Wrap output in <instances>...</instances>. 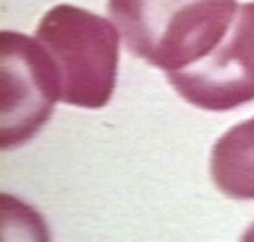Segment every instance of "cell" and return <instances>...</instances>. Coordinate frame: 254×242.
<instances>
[{
  "mask_svg": "<svg viewBox=\"0 0 254 242\" xmlns=\"http://www.w3.org/2000/svg\"><path fill=\"white\" fill-rule=\"evenodd\" d=\"M35 39L51 59L60 80V101L99 109L117 84L120 38L110 21L70 4L44 15Z\"/></svg>",
  "mask_w": 254,
  "mask_h": 242,
  "instance_id": "2",
  "label": "cell"
},
{
  "mask_svg": "<svg viewBox=\"0 0 254 242\" xmlns=\"http://www.w3.org/2000/svg\"><path fill=\"white\" fill-rule=\"evenodd\" d=\"M0 147L10 150L50 119L60 101V80L43 46L23 33H0Z\"/></svg>",
  "mask_w": 254,
  "mask_h": 242,
  "instance_id": "3",
  "label": "cell"
},
{
  "mask_svg": "<svg viewBox=\"0 0 254 242\" xmlns=\"http://www.w3.org/2000/svg\"><path fill=\"white\" fill-rule=\"evenodd\" d=\"M244 240L245 241H254V224L247 230V233L245 234Z\"/></svg>",
  "mask_w": 254,
  "mask_h": 242,
  "instance_id": "6",
  "label": "cell"
},
{
  "mask_svg": "<svg viewBox=\"0 0 254 242\" xmlns=\"http://www.w3.org/2000/svg\"><path fill=\"white\" fill-rule=\"evenodd\" d=\"M211 176L235 200H254V118L226 131L212 149Z\"/></svg>",
  "mask_w": 254,
  "mask_h": 242,
  "instance_id": "5",
  "label": "cell"
},
{
  "mask_svg": "<svg viewBox=\"0 0 254 242\" xmlns=\"http://www.w3.org/2000/svg\"><path fill=\"white\" fill-rule=\"evenodd\" d=\"M237 9L236 0H108L127 50L166 74L207 56Z\"/></svg>",
  "mask_w": 254,
  "mask_h": 242,
  "instance_id": "1",
  "label": "cell"
},
{
  "mask_svg": "<svg viewBox=\"0 0 254 242\" xmlns=\"http://www.w3.org/2000/svg\"><path fill=\"white\" fill-rule=\"evenodd\" d=\"M181 97L197 108L228 112L254 100V1L239 5L223 39L186 69L167 73Z\"/></svg>",
  "mask_w": 254,
  "mask_h": 242,
  "instance_id": "4",
  "label": "cell"
}]
</instances>
